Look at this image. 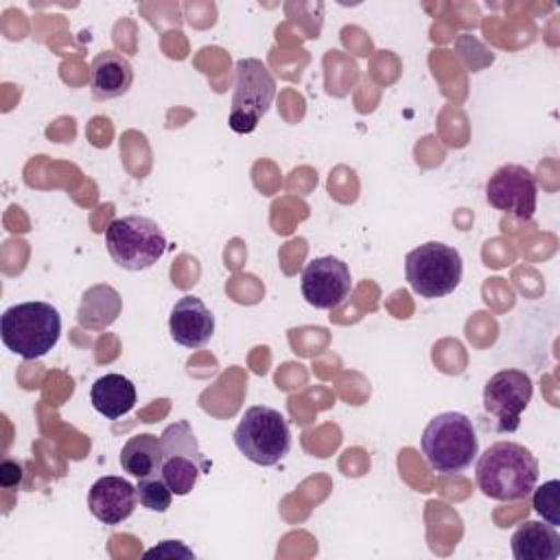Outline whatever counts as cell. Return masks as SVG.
Listing matches in <instances>:
<instances>
[{"label":"cell","instance_id":"cell-1","mask_svg":"<svg viewBox=\"0 0 560 560\" xmlns=\"http://www.w3.org/2000/svg\"><path fill=\"white\" fill-rule=\"evenodd\" d=\"M538 459L518 442L490 444L475 466L477 488L494 501H521L538 483Z\"/></svg>","mask_w":560,"mask_h":560},{"label":"cell","instance_id":"cell-2","mask_svg":"<svg viewBox=\"0 0 560 560\" xmlns=\"http://www.w3.org/2000/svg\"><path fill=\"white\" fill-rule=\"evenodd\" d=\"M427 466L442 475H462L479 455V438L472 420L459 411H442L433 416L420 438Z\"/></svg>","mask_w":560,"mask_h":560},{"label":"cell","instance_id":"cell-3","mask_svg":"<svg viewBox=\"0 0 560 560\" xmlns=\"http://www.w3.org/2000/svg\"><path fill=\"white\" fill-rule=\"evenodd\" d=\"M0 337L7 350L33 361L46 357L61 337V315L48 302H20L0 317Z\"/></svg>","mask_w":560,"mask_h":560},{"label":"cell","instance_id":"cell-4","mask_svg":"<svg viewBox=\"0 0 560 560\" xmlns=\"http://www.w3.org/2000/svg\"><path fill=\"white\" fill-rule=\"evenodd\" d=\"M232 440L238 453L258 466H276L291 451V429L287 418L267 405L247 407Z\"/></svg>","mask_w":560,"mask_h":560},{"label":"cell","instance_id":"cell-5","mask_svg":"<svg viewBox=\"0 0 560 560\" xmlns=\"http://www.w3.org/2000/svg\"><path fill=\"white\" fill-rule=\"evenodd\" d=\"M105 245L118 267L144 271L164 256L166 234L158 221L142 214H127L107 225Z\"/></svg>","mask_w":560,"mask_h":560},{"label":"cell","instance_id":"cell-6","mask_svg":"<svg viewBox=\"0 0 560 560\" xmlns=\"http://www.w3.org/2000/svg\"><path fill=\"white\" fill-rule=\"evenodd\" d=\"M462 254L440 241L422 243L405 256L407 282L420 298L427 300L453 293L462 282Z\"/></svg>","mask_w":560,"mask_h":560},{"label":"cell","instance_id":"cell-7","mask_svg":"<svg viewBox=\"0 0 560 560\" xmlns=\"http://www.w3.org/2000/svg\"><path fill=\"white\" fill-rule=\"evenodd\" d=\"M273 96L276 79L269 68L256 57L238 59L234 66V92L228 118L230 129L236 133H252L269 112Z\"/></svg>","mask_w":560,"mask_h":560},{"label":"cell","instance_id":"cell-8","mask_svg":"<svg viewBox=\"0 0 560 560\" xmlns=\"http://www.w3.org/2000/svg\"><path fill=\"white\" fill-rule=\"evenodd\" d=\"M162 468L160 475L177 497H186L197 486L199 477L210 470V459L201 453L199 440L188 420L168 424L162 435Z\"/></svg>","mask_w":560,"mask_h":560},{"label":"cell","instance_id":"cell-9","mask_svg":"<svg viewBox=\"0 0 560 560\" xmlns=\"http://www.w3.org/2000/svg\"><path fill=\"white\" fill-rule=\"evenodd\" d=\"M302 298L319 311L339 308L352 291L348 265L337 256H317L306 262L300 278Z\"/></svg>","mask_w":560,"mask_h":560},{"label":"cell","instance_id":"cell-10","mask_svg":"<svg viewBox=\"0 0 560 560\" xmlns=\"http://www.w3.org/2000/svg\"><path fill=\"white\" fill-rule=\"evenodd\" d=\"M532 394L534 385L529 374L523 370H501L492 374L483 387V409L497 418L499 431H516Z\"/></svg>","mask_w":560,"mask_h":560},{"label":"cell","instance_id":"cell-11","mask_svg":"<svg viewBox=\"0 0 560 560\" xmlns=\"http://www.w3.org/2000/svg\"><path fill=\"white\" fill-rule=\"evenodd\" d=\"M536 175L523 164H503L486 182V201L516 219L529 221L536 212Z\"/></svg>","mask_w":560,"mask_h":560},{"label":"cell","instance_id":"cell-12","mask_svg":"<svg viewBox=\"0 0 560 560\" xmlns=\"http://www.w3.org/2000/svg\"><path fill=\"white\" fill-rule=\"evenodd\" d=\"M138 505V490L131 481L105 475L88 490V508L92 516L105 525H120Z\"/></svg>","mask_w":560,"mask_h":560},{"label":"cell","instance_id":"cell-13","mask_svg":"<svg viewBox=\"0 0 560 560\" xmlns=\"http://www.w3.org/2000/svg\"><path fill=\"white\" fill-rule=\"evenodd\" d=\"M168 332L184 348H203L214 335V315L197 295H182L171 308Z\"/></svg>","mask_w":560,"mask_h":560},{"label":"cell","instance_id":"cell-14","mask_svg":"<svg viewBox=\"0 0 560 560\" xmlns=\"http://www.w3.org/2000/svg\"><path fill=\"white\" fill-rule=\"evenodd\" d=\"M133 83L131 61L116 50L98 52L90 63V92L96 101H112L129 92Z\"/></svg>","mask_w":560,"mask_h":560},{"label":"cell","instance_id":"cell-15","mask_svg":"<svg viewBox=\"0 0 560 560\" xmlns=\"http://www.w3.org/2000/svg\"><path fill=\"white\" fill-rule=\"evenodd\" d=\"M516 560H556L560 558V534L542 521H525L510 538Z\"/></svg>","mask_w":560,"mask_h":560},{"label":"cell","instance_id":"cell-16","mask_svg":"<svg viewBox=\"0 0 560 560\" xmlns=\"http://www.w3.org/2000/svg\"><path fill=\"white\" fill-rule=\"evenodd\" d=\"M92 407L107 420L129 413L136 405V385L116 372L98 376L90 387Z\"/></svg>","mask_w":560,"mask_h":560},{"label":"cell","instance_id":"cell-17","mask_svg":"<svg viewBox=\"0 0 560 560\" xmlns=\"http://www.w3.org/2000/svg\"><path fill=\"white\" fill-rule=\"evenodd\" d=\"M120 308H122V300L114 287L94 284L81 298L77 322L81 328H88V330H105L116 322V317L120 315Z\"/></svg>","mask_w":560,"mask_h":560},{"label":"cell","instance_id":"cell-18","mask_svg":"<svg viewBox=\"0 0 560 560\" xmlns=\"http://www.w3.org/2000/svg\"><path fill=\"white\" fill-rule=\"evenodd\" d=\"M120 468L131 477H151L162 468V442L158 435H131L120 451Z\"/></svg>","mask_w":560,"mask_h":560},{"label":"cell","instance_id":"cell-19","mask_svg":"<svg viewBox=\"0 0 560 560\" xmlns=\"http://www.w3.org/2000/svg\"><path fill=\"white\" fill-rule=\"evenodd\" d=\"M136 490H138V501L142 508H147L151 512H160V514L171 508L173 490L168 488V483L164 481V477L160 472L138 479Z\"/></svg>","mask_w":560,"mask_h":560},{"label":"cell","instance_id":"cell-20","mask_svg":"<svg viewBox=\"0 0 560 560\" xmlns=\"http://www.w3.org/2000/svg\"><path fill=\"white\" fill-rule=\"evenodd\" d=\"M558 492H560V481L558 479H549L542 486H534L532 494V505L534 510L553 527L560 525V501H558Z\"/></svg>","mask_w":560,"mask_h":560},{"label":"cell","instance_id":"cell-21","mask_svg":"<svg viewBox=\"0 0 560 560\" xmlns=\"http://www.w3.org/2000/svg\"><path fill=\"white\" fill-rule=\"evenodd\" d=\"M22 481V464L13 462V459H4L0 466V483L4 488H20Z\"/></svg>","mask_w":560,"mask_h":560},{"label":"cell","instance_id":"cell-22","mask_svg":"<svg viewBox=\"0 0 560 560\" xmlns=\"http://www.w3.org/2000/svg\"><path fill=\"white\" fill-rule=\"evenodd\" d=\"M144 556L147 558H151V556H188V558H195V553L188 547H184L182 540H164L162 545L149 549Z\"/></svg>","mask_w":560,"mask_h":560}]
</instances>
